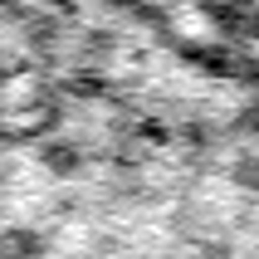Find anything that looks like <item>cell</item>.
<instances>
[{"label": "cell", "mask_w": 259, "mask_h": 259, "mask_svg": "<svg viewBox=\"0 0 259 259\" xmlns=\"http://www.w3.org/2000/svg\"><path fill=\"white\" fill-rule=\"evenodd\" d=\"M254 259H259V245H254Z\"/></svg>", "instance_id": "cell-11"}, {"label": "cell", "mask_w": 259, "mask_h": 259, "mask_svg": "<svg viewBox=\"0 0 259 259\" xmlns=\"http://www.w3.org/2000/svg\"><path fill=\"white\" fill-rule=\"evenodd\" d=\"M59 88H64V93H73V98H103L113 83H108V73H103V69L78 64V69H69L64 78H59Z\"/></svg>", "instance_id": "cell-3"}, {"label": "cell", "mask_w": 259, "mask_h": 259, "mask_svg": "<svg viewBox=\"0 0 259 259\" xmlns=\"http://www.w3.org/2000/svg\"><path fill=\"white\" fill-rule=\"evenodd\" d=\"M240 137H259V98H249V103H240L235 108V122H230Z\"/></svg>", "instance_id": "cell-7"}, {"label": "cell", "mask_w": 259, "mask_h": 259, "mask_svg": "<svg viewBox=\"0 0 259 259\" xmlns=\"http://www.w3.org/2000/svg\"><path fill=\"white\" fill-rule=\"evenodd\" d=\"M49 249L39 230H29V225H10V230H0V259H39Z\"/></svg>", "instance_id": "cell-2"}, {"label": "cell", "mask_w": 259, "mask_h": 259, "mask_svg": "<svg viewBox=\"0 0 259 259\" xmlns=\"http://www.w3.org/2000/svg\"><path fill=\"white\" fill-rule=\"evenodd\" d=\"M230 181L259 196V152H245V157L235 161V166H230Z\"/></svg>", "instance_id": "cell-6"}, {"label": "cell", "mask_w": 259, "mask_h": 259, "mask_svg": "<svg viewBox=\"0 0 259 259\" xmlns=\"http://www.w3.org/2000/svg\"><path fill=\"white\" fill-rule=\"evenodd\" d=\"M186 142L191 147H210V142H215V132L205 127V122H186Z\"/></svg>", "instance_id": "cell-9"}, {"label": "cell", "mask_w": 259, "mask_h": 259, "mask_svg": "<svg viewBox=\"0 0 259 259\" xmlns=\"http://www.w3.org/2000/svg\"><path fill=\"white\" fill-rule=\"evenodd\" d=\"M49 10H54V15H64V20H69V15H78V5H73V0H49Z\"/></svg>", "instance_id": "cell-10"}, {"label": "cell", "mask_w": 259, "mask_h": 259, "mask_svg": "<svg viewBox=\"0 0 259 259\" xmlns=\"http://www.w3.org/2000/svg\"><path fill=\"white\" fill-rule=\"evenodd\" d=\"M142 137H147V142H166V137H171V127H166L161 117H142Z\"/></svg>", "instance_id": "cell-8"}, {"label": "cell", "mask_w": 259, "mask_h": 259, "mask_svg": "<svg viewBox=\"0 0 259 259\" xmlns=\"http://www.w3.org/2000/svg\"><path fill=\"white\" fill-rule=\"evenodd\" d=\"M83 59L93 69H103V59H113V34L108 29H88L83 34Z\"/></svg>", "instance_id": "cell-5"}, {"label": "cell", "mask_w": 259, "mask_h": 259, "mask_svg": "<svg viewBox=\"0 0 259 259\" xmlns=\"http://www.w3.org/2000/svg\"><path fill=\"white\" fill-rule=\"evenodd\" d=\"M39 166L49 176H64V181H73V176H83L88 157H83V147L69 142V137H54V142H44L39 147Z\"/></svg>", "instance_id": "cell-1"}, {"label": "cell", "mask_w": 259, "mask_h": 259, "mask_svg": "<svg viewBox=\"0 0 259 259\" xmlns=\"http://www.w3.org/2000/svg\"><path fill=\"white\" fill-rule=\"evenodd\" d=\"M59 34H64V29H59L54 15H29V20H25V39H29V49H34L39 59H54L59 54Z\"/></svg>", "instance_id": "cell-4"}]
</instances>
